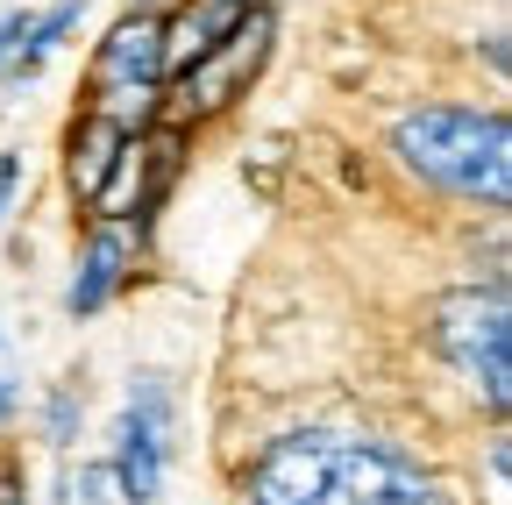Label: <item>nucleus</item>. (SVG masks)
<instances>
[{
  "label": "nucleus",
  "instance_id": "f257e3e1",
  "mask_svg": "<svg viewBox=\"0 0 512 505\" xmlns=\"http://www.w3.org/2000/svg\"><path fill=\"white\" fill-rule=\"evenodd\" d=\"M249 505H448L420 463L370 434H285L249 470Z\"/></svg>",
  "mask_w": 512,
  "mask_h": 505
},
{
  "label": "nucleus",
  "instance_id": "f03ea898",
  "mask_svg": "<svg viewBox=\"0 0 512 505\" xmlns=\"http://www.w3.org/2000/svg\"><path fill=\"white\" fill-rule=\"evenodd\" d=\"M392 150L406 157V171H420L427 185L456 200H484L505 207L512 193V136L505 114H477V107H420L399 121Z\"/></svg>",
  "mask_w": 512,
  "mask_h": 505
},
{
  "label": "nucleus",
  "instance_id": "7ed1b4c3",
  "mask_svg": "<svg viewBox=\"0 0 512 505\" xmlns=\"http://www.w3.org/2000/svg\"><path fill=\"white\" fill-rule=\"evenodd\" d=\"M157 79H164V22L128 15L93 57V114H114V121L136 129V114L150 107Z\"/></svg>",
  "mask_w": 512,
  "mask_h": 505
},
{
  "label": "nucleus",
  "instance_id": "20e7f679",
  "mask_svg": "<svg viewBox=\"0 0 512 505\" xmlns=\"http://www.w3.org/2000/svg\"><path fill=\"white\" fill-rule=\"evenodd\" d=\"M505 342H512V328H505L498 292H463L441 306V349L470 385H484L491 406H505Z\"/></svg>",
  "mask_w": 512,
  "mask_h": 505
},
{
  "label": "nucleus",
  "instance_id": "39448f33",
  "mask_svg": "<svg viewBox=\"0 0 512 505\" xmlns=\"http://www.w3.org/2000/svg\"><path fill=\"white\" fill-rule=\"evenodd\" d=\"M264 50H271V8H249L242 22H228V29L185 65V93H178V107H185V114H207V107L235 100L242 79L264 65Z\"/></svg>",
  "mask_w": 512,
  "mask_h": 505
},
{
  "label": "nucleus",
  "instance_id": "423d86ee",
  "mask_svg": "<svg viewBox=\"0 0 512 505\" xmlns=\"http://www.w3.org/2000/svg\"><path fill=\"white\" fill-rule=\"evenodd\" d=\"M164 434H171V399L157 377H143L128 392V413H121V456H114V484L128 505H150L157 484H164Z\"/></svg>",
  "mask_w": 512,
  "mask_h": 505
},
{
  "label": "nucleus",
  "instance_id": "0eeeda50",
  "mask_svg": "<svg viewBox=\"0 0 512 505\" xmlns=\"http://www.w3.org/2000/svg\"><path fill=\"white\" fill-rule=\"evenodd\" d=\"M128 143H136V129H128V121L86 107V121L72 129V185H79V200H100V193H107V178L121 171Z\"/></svg>",
  "mask_w": 512,
  "mask_h": 505
},
{
  "label": "nucleus",
  "instance_id": "6e6552de",
  "mask_svg": "<svg viewBox=\"0 0 512 505\" xmlns=\"http://www.w3.org/2000/svg\"><path fill=\"white\" fill-rule=\"evenodd\" d=\"M121 257H128V242H121L114 228H100V235L86 242V264H79V278H72V313H79V321L107 306V292H114V278H121Z\"/></svg>",
  "mask_w": 512,
  "mask_h": 505
},
{
  "label": "nucleus",
  "instance_id": "1a4fd4ad",
  "mask_svg": "<svg viewBox=\"0 0 512 505\" xmlns=\"http://www.w3.org/2000/svg\"><path fill=\"white\" fill-rule=\"evenodd\" d=\"M72 22H79V8H57V15H43V22H29V43H22V57H15V72H8V79H15V86L36 79V72H43V57L64 43V29H72Z\"/></svg>",
  "mask_w": 512,
  "mask_h": 505
},
{
  "label": "nucleus",
  "instance_id": "9d476101",
  "mask_svg": "<svg viewBox=\"0 0 512 505\" xmlns=\"http://www.w3.org/2000/svg\"><path fill=\"white\" fill-rule=\"evenodd\" d=\"M72 505H128V498H121L114 470H86V477L72 484Z\"/></svg>",
  "mask_w": 512,
  "mask_h": 505
},
{
  "label": "nucleus",
  "instance_id": "9b49d317",
  "mask_svg": "<svg viewBox=\"0 0 512 505\" xmlns=\"http://www.w3.org/2000/svg\"><path fill=\"white\" fill-rule=\"evenodd\" d=\"M15 185H22V164L0 150V214H8V200H15Z\"/></svg>",
  "mask_w": 512,
  "mask_h": 505
},
{
  "label": "nucleus",
  "instance_id": "f8f14e48",
  "mask_svg": "<svg viewBox=\"0 0 512 505\" xmlns=\"http://www.w3.org/2000/svg\"><path fill=\"white\" fill-rule=\"evenodd\" d=\"M22 36H29V22H22V15H8V22H0V57H8Z\"/></svg>",
  "mask_w": 512,
  "mask_h": 505
},
{
  "label": "nucleus",
  "instance_id": "ddd939ff",
  "mask_svg": "<svg viewBox=\"0 0 512 505\" xmlns=\"http://www.w3.org/2000/svg\"><path fill=\"white\" fill-rule=\"evenodd\" d=\"M0 349H8V335H0ZM8 406H15V385H8V370H0V420H8Z\"/></svg>",
  "mask_w": 512,
  "mask_h": 505
},
{
  "label": "nucleus",
  "instance_id": "4468645a",
  "mask_svg": "<svg viewBox=\"0 0 512 505\" xmlns=\"http://www.w3.org/2000/svg\"><path fill=\"white\" fill-rule=\"evenodd\" d=\"M228 8H235V0H228Z\"/></svg>",
  "mask_w": 512,
  "mask_h": 505
}]
</instances>
